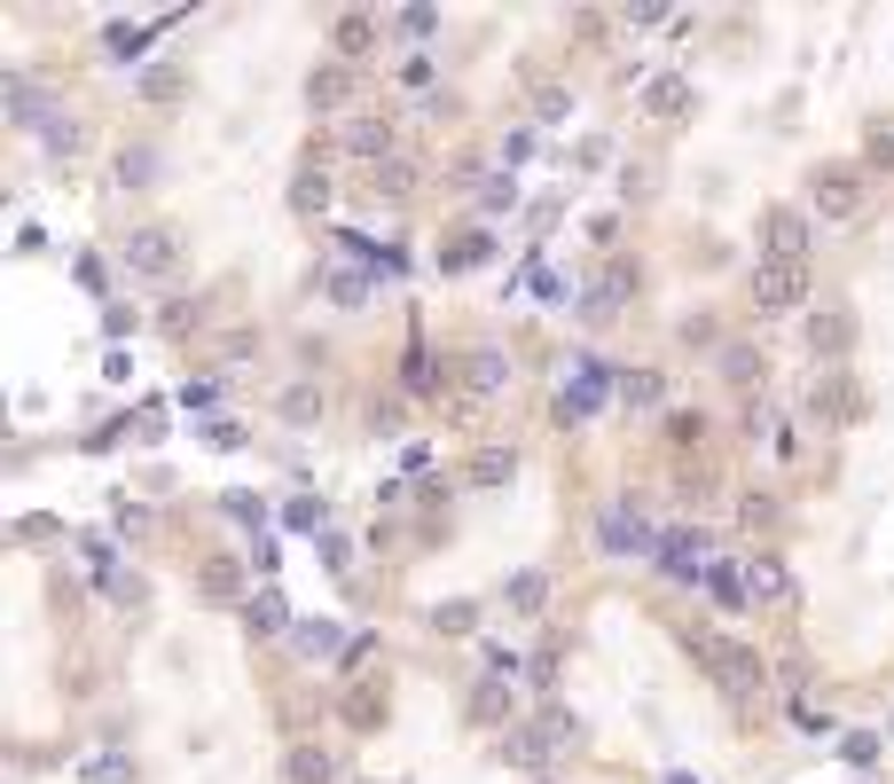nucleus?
Masks as SVG:
<instances>
[{"mask_svg":"<svg viewBox=\"0 0 894 784\" xmlns=\"http://www.w3.org/2000/svg\"><path fill=\"white\" fill-rule=\"evenodd\" d=\"M620 400H628V408H652V400H659V377H652V369H628V377H620Z\"/></svg>","mask_w":894,"mask_h":784,"instance_id":"34","label":"nucleus"},{"mask_svg":"<svg viewBox=\"0 0 894 784\" xmlns=\"http://www.w3.org/2000/svg\"><path fill=\"white\" fill-rule=\"evenodd\" d=\"M471 714H479V722H502V714H510V690H502V682H471Z\"/></svg>","mask_w":894,"mask_h":784,"instance_id":"28","label":"nucleus"},{"mask_svg":"<svg viewBox=\"0 0 894 784\" xmlns=\"http://www.w3.org/2000/svg\"><path fill=\"white\" fill-rule=\"evenodd\" d=\"M761 243H769L777 268H800V259H809V220L792 205H777V212H761Z\"/></svg>","mask_w":894,"mask_h":784,"instance_id":"8","label":"nucleus"},{"mask_svg":"<svg viewBox=\"0 0 894 784\" xmlns=\"http://www.w3.org/2000/svg\"><path fill=\"white\" fill-rule=\"evenodd\" d=\"M401 86H432V55H408V63H401Z\"/></svg>","mask_w":894,"mask_h":784,"instance_id":"42","label":"nucleus"},{"mask_svg":"<svg viewBox=\"0 0 894 784\" xmlns=\"http://www.w3.org/2000/svg\"><path fill=\"white\" fill-rule=\"evenodd\" d=\"M809 205H817V220H855L863 212V173L855 165H817L809 173Z\"/></svg>","mask_w":894,"mask_h":784,"instance_id":"4","label":"nucleus"},{"mask_svg":"<svg viewBox=\"0 0 894 784\" xmlns=\"http://www.w3.org/2000/svg\"><path fill=\"white\" fill-rule=\"evenodd\" d=\"M746 596H753V604H784V596H792V573H784L777 550H753V557H746Z\"/></svg>","mask_w":894,"mask_h":784,"instance_id":"11","label":"nucleus"},{"mask_svg":"<svg viewBox=\"0 0 894 784\" xmlns=\"http://www.w3.org/2000/svg\"><path fill=\"white\" fill-rule=\"evenodd\" d=\"M706 588H714V604H723V613H746V604H753V596H746L738 557H714V565H706Z\"/></svg>","mask_w":894,"mask_h":784,"instance_id":"13","label":"nucleus"},{"mask_svg":"<svg viewBox=\"0 0 894 784\" xmlns=\"http://www.w3.org/2000/svg\"><path fill=\"white\" fill-rule=\"evenodd\" d=\"M542 596H550L542 573H518V581H510V613H542Z\"/></svg>","mask_w":894,"mask_h":784,"instance_id":"30","label":"nucleus"},{"mask_svg":"<svg viewBox=\"0 0 894 784\" xmlns=\"http://www.w3.org/2000/svg\"><path fill=\"white\" fill-rule=\"evenodd\" d=\"M573 111V95H565V86H533V118H542V126H558Z\"/></svg>","mask_w":894,"mask_h":784,"instance_id":"35","label":"nucleus"},{"mask_svg":"<svg viewBox=\"0 0 894 784\" xmlns=\"http://www.w3.org/2000/svg\"><path fill=\"white\" fill-rule=\"evenodd\" d=\"M291 784H330V753H291Z\"/></svg>","mask_w":894,"mask_h":784,"instance_id":"36","label":"nucleus"},{"mask_svg":"<svg viewBox=\"0 0 894 784\" xmlns=\"http://www.w3.org/2000/svg\"><path fill=\"white\" fill-rule=\"evenodd\" d=\"M652 565H659L667 581H706V565H714V534H698V526H667L659 550H652Z\"/></svg>","mask_w":894,"mask_h":784,"instance_id":"5","label":"nucleus"},{"mask_svg":"<svg viewBox=\"0 0 894 784\" xmlns=\"http://www.w3.org/2000/svg\"><path fill=\"white\" fill-rule=\"evenodd\" d=\"M714 377H723V385H753L761 354H753V345H723V354H714Z\"/></svg>","mask_w":894,"mask_h":784,"instance_id":"20","label":"nucleus"},{"mask_svg":"<svg viewBox=\"0 0 894 784\" xmlns=\"http://www.w3.org/2000/svg\"><path fill=\"white\" fill-rule=\"evenodd\" d=\"M243 628H251V636H283V628H291V620H283V596H276V588L243 596Z\"/></svg>","mask_w":894,"mask_h":784,"instance_id":"15","label":"nucleus"},{"mask_svg":"<svg viewBox=\"0 0 894 784\" xmlns=\"http://www.w3.org/2000/svg\"><path fill=\"white\" fill-rule=\"evenodd\" d=\"M291 644L306 651V659H337L345 644H337V628H291Z\"/></svg>","mask_w":894,"mask_h":784,"instance_id":"33","label":"nucleus"},{"mask_svg":"<svg viewBox=\"0 0 894 784\" xmlns=\"http://www.w3.org/2000/svg\"><path fill=\"white\" fill-rule=\"evenodd\" d=\"M337 142H345L353 157H385V149H393V126H385V118H345ZM385 165H393V157H385Z\"/></svg>","mask_w":894,"mask_h":784,"instance_id":"14","label":"nucleus"},{"mask_svg":"<svg viewBox=\"0 0 894 784\" xmlns=\"http://www.w3.org/2000/svg\"><path fill=\"white\" fill-rule=\"evenodd\" d=\"M432 620H439L447 636H471V628H479V604H471V596H456V604H439Z\"/></svg>","mask_w":894,"mask_h":784,"instance_id":"31","label":"nucleus"},{"mask_svg":"<svg viewBox=\"0 0 894 784\" xmlns=\"http://www.w3.org/2000/svg\"><path fill=\"white\" fill-rule=\"evenodd\" d=\"M370 48H377V17H337V55L345 63H362Z\"/></svg>","mask_w":894,"mask_h":784,"instance_id":"21","label":"nucleus"},{"mask_svg":"<svg viewBox=\"0 0 894 784\" xmlns=\"http://www.w3.org/2000/svg\"><path fill=\"white\" fill-rule=\"evenodd\" d=\"M456 377H464L471 393H502V385H510V362L495 354V345H471V354H464V369H456Z\"/></svg>","mask_w":894,"mask_h":784,"instance_id":"12","label":"nucleus"},{"mask_svg":"<svg viewBox=\"0 0 894 784\" xmlns=\"http://www.w3.org/2000/svg\"><path fill=\"white\" fill-rule=\"evenodd\" d=\"M9 118H17V126H48V95H40L24 71L9 79Z\"/></svg>","mask_w":894,"mask_h":784,"instance_id":"19","label":"nucleus"},{"mask_svg":"<svg viewBox=\"0 0 894 784\" xmlns=\"http://www.w3.org/2000/svg\"><path fill=\"white\" fill-rule=\"evenodd\" d=\"M142 40H149L142 24H111V32H103V55H118V63H134V55H142Z\"/></svg>","mask_w":894,"mask_h":784,"instance_id":"32","label":"nucleus"},{"mask_svg":"<svg viewBox=\"0 0 894 784\" xmlns=\"http://www.w3.org/2000/svg\"><path fill=\"white\" fill-rule=\"evenodd\" d=\"M291 205H299V212H322V205H330V189L306 173V181H291Z\"/></svg>","mask_w":894,"mask_h":784,"instance_id":"37","label":"nucleus"},{"mask_svg":"<svg viewBox=\"0 0 894 784\" xmlns=\"http://www.w3.org/2000/svg\"><path fill=\"white\" fill-rule=\"evenodd\" d=\"M533 299H550V306H558V299H565V275H558V268H542V275H533Z\"/></svg>","mask_w":894,"mask_h":784,"instance_id":"41","label":"nucleus"},{"mask_svg":"<svg viewBox=\"0 0 894 784\" xmlns=\"http://www.w3.org/2000/svg\"><path fill=\"white\" fill-rule=\"evenodd\" d=\"M393 24H401V32H416V40H432V24H439V17H432V9H401Z\"/></svg>","mask_w":894,"mask_h":784,"instance_id":"40","label":"nucleus"},{"mask_svg":"<svg viewBox=\"0 0 894 784\" xmlns=\"http://www.w3.org/2000/svg\"><path fill=\"white\" fill-rule=\"evenodd\" d=\"M573 738H581V730H573V714H565V707H542L526 730H510V745H502V753H510L518 769H542V761H550V753H565Z\"/></svg>","mask_w":894,"mask_h":784,"instance_id":"3","label":"nucleus"},{"mask_svg":"<svg viewBox=\"0 0 894 784\" xmlns=\"http://www.w3.org/2000/svg\"><path fill=\"white\" fill-rule=\"evenodd\" d=\"M197 581H205V596H212V604H228V596H243V565H236V557H212V565L197 573Z\"/></svg>","mask_w":894,"mask_h":784,"instance_id":"23","label":"nucleus"},{"mask_svg":"<svg viewBox=\"0 0 894 784\" xmlns=\"http://www.w3.org/2000/svg\"><path fill=\"white\" fill-rule=\"evenodd\" d=\"M596 550H604V557H652V550H659L652 510H644V502H604V510H596Z\"/></svg>","mask_w":894,"mask_h":784,"instance_id":"2","label":"nucleus"},{"mask_svg":"<svg viewBox=\"0 0 894 784\" xmlns=\"http://www.w3.org/2000/svg\"><path fill=\"white\" fill-rule=\"evenodd\" d=\"M118 259H126V275H173L181 236H173V228H134V236L118 243Z\"/></svg>","mask_w":894,"mask_h":784,"instance_id":"6","label":"nucleus"},{"mask_svg":"<svg viewBox=\"0 0 894 784\" xmlns=\"http://www.w3.org/2000/svg\"><path fill=\"white\" fill-rule=\"evenodd\" d=\"M306 103H314V111H345V103H353V79H345L337 63L314 71V79H306Z\"/></svg>","mask_w":894,"mask_h":784,"instance_id":"16","label":"nucleus"},{"mask_svg":"<svg viewBox=\"0 0 894 784\" xmlns=\"http://www.w3.org/2000/svg\"><path fill=\"white\" fill-rule=\"evenodd\" d=\"M628 291H636V268H628V259H620V268H604V275L589 283L581 314H589V322H604V314H620V306H628Z\"/></svg>","mask_w":894,"mask_h":784,"instance_id":"10","label":"nucleus"},{"mask_svg":"<svg viewBox=\"0 0 894 784\" xmlns=\"http://www.w3.org/2000/svg\"><path fill=\"white\" fill-rule=\"evenodd\" d=\"M510 197H518V189H510V181H502V173H495V181H479V205H487V212H502V205H510Z\"/></svg>","mask_w":894,"mask_h":784,"instance_id":"39","label":"nucleus"},{"mask_svg":"<svg viewBox=\"0 0 894 784\" xmlns=\"http://www.w3.org/2000/svg\"><path fill=\"white\" fill-rule=\"evenodd\" d=\"M40 149H48V157H79V149H86V126H79V118H48V126H40Z\"/></svg>","mask_w":894,"mask_h":784,"instance_id":"22","label":"nucleus"},{"mask_svg":"<svg viewBox=\"0 0 894 784\" xmlns=\"http://www.w3.org/2000/svg\"><path fill=\"white\" fill-rule=\"evenodd\" d=\"M86 784H134V761L126 753H95L86 761Z\"/></svg>","mask_w":894,"mask_h":784,"instance_id":"29","label":"nucleus"},{"mask_svg":"<svg viewBox=\"0 0 894 784\" xmlns=\"http://www.w3.org/2000/svg\"><path fill=\"white\" fill-rule=\"evenodd\" d=\"M401 385H408V393H432V385H439V362L424 354V345H408V354H401Z\"/></svg>","mask_w":894,"mask_h":784,"instance_id":"27","label":"nucleus"},{"mask_svg":"<svg viewBox=\"0 0 894 784\" xmlns=\"http://www.w3.org/2000/svg\"><path fill=\"white\" fill-rule=\"evenodd\" d=\"M330 306H370V275H353V268H330Z\"/></svg>","mask_w":894,"mask_h":784,"instance_id":"26","label":"nucleus"},{"mask_svg":"<svg viewBox=\"0 0 894 784\" xmlns=\"http://www.w3.org/2000/svg\"><path fill=\"white\" fill-rule=\"evenodd\" d=\"M848 337H855V322H848L840 306H817V314H800V345H809L817 362H840V354H848Z\"/></svg>","mask_w":894,"mask_h":784,"instance_id":"9","label":"nucleus"},{"mask_svg":"<svg viewBox=\"0 0 894 784\" xmlns=\"http://www.w3.org/2000/svg\"><path fill=\"white\" fill-rule=\"evenodd\" d=\"M690 651L714 667V682H723L730 699H761V682H769L761 651H746V644H730V636H690Z\"/></svg>","mask_w":894,"mask_h":784,"instance_id":"1","label":"nucleus"},{"mask_svg":"<svg viewBox=\"0 0 894 784\" xmlns=\"http://www.w3.org/2000/svg\"><path fill=\"white\" fill-rule=\"evenodd\" d=\"M157 181V149L149 142H126L118 149V189H149Z\"/></svg>","mask_w":894,"mask_h":784,"instance_id":"18","label":"nucleus"},{"mask_svg":"<svg viewBox=\"0 0 894 784\" xmlns=\"http://www.w3.org/2000/svg\"><path fill=\"white\" fill-rule=\"evenodd\" d=\"M746 291H753V306H761V314H792L800 299H809V275H800V268H777V259H761Z\"/></svg>","mask_w":894,"mask_h":784,"instance_id":"7","label":"nucleus"},{"mask_svg":"<svg viewBox=\"0 0 894 784\" xmlns=\"http://www.w3.org/2000/svg\"><path fill=\"white\" fill-rule=\"evenodd\" d=\"M502 479H518V456H510V448H479V463H471V487H502Z\"/></svg>","mask_w":894,"mask_h":784,"instance_id":"25","label":"nucleus"},{"mask_svg":"<svg viewBox=\"0 0 894 784\" xmlns=\"http://www.w3.org/2000/svg\"><path fill=\"white\" fill-rule=\"evenodd\" d=\"M644 111H652V118H683V111H690V79H652V86H644Z\"/></svg>","mask_w":894,"mask_h":784,"instance_id":"17","label":"nucleus"},{"mask_svg":"<svg viewBox=\"0 0 894 784\" xmlns=\"http://www.w3.org/2000/svg\"><path fill=\"white\" fill-rule=\"evenodd\" d=\"M479 251H487V243H479V228H464V243H447V268H471Z\"/></svg>","mask_w":894,"mask_h":784,"instance_id":"38","label":"nucleus"},{"mask_svg":"<svg viewBox=\"0 0 894 784\" xmlns=\"http://www.w3.org/2000/svg\"><path fill=\"white\" fill-rule=\"evenodd\" d=\"M276 408H283V424H322V385H291Z\"/></svg>","mask_w":894,"mask_h":784,"instance_id":"24","label":"nucleus"}]
</instances>
